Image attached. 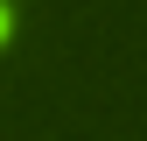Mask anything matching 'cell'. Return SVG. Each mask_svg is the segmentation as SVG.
<instances>
[{
	"label": "cell",
	"mask_w": 147,
	"mask_h": 141,
	"mask_svg": "<svg viewBox=\"0 0 147 141\" xmlns=\"http://www.w3.org/2000/svg\"><path fill=\"white\" fill-rule=\"evenodd\" d=\"M0 28H7V14H0Z\"/></svg>",
	"instance_id": "1"
}]
</instances>
